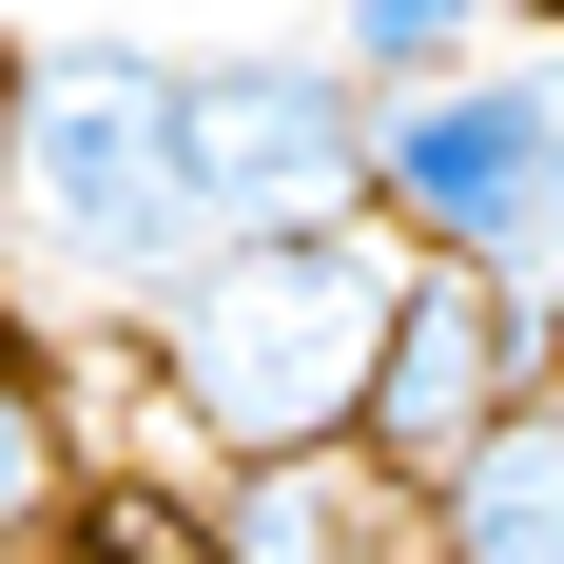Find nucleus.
Here are the masks:
<instances>
[{"mask_svg":"<svg viewBox=\"0 0 564 564\" xmlns=\"http://www.w3.org/2000/svg\"><path fill=\"white\" fill-rule=\"evenodd\" d=\"M195 545L215 564H429V487H390L370 448H273L195 487Z\"/></svg>","mask_w":564,"mask_h":564,"instance_id":"423d86ee","label":"nucleus"},{"mask_svg":"<svg viewBox=\"0 0 564 564\" xmlns=\"http://www.w3.org/2000/svg\"><path fill=\"white\" fill-rule=\"evenodd\" d=\"M40 564H215V545H195V507H175V487H98Z\"/></svg>","mask_w":564,"mask_h":564,"instance_id":"9d476101","label":"nucleus"},{"mask_svg":"<svg viewBox=\"0 0 564 564\" xmlns=\"http://www.w3.org/2000/svg\"><path fill=\"white\" fill-rule=\"evenodd\" d=\"M507 20L525 0H332V78L350 98H409V78H467Z\"/></svg>","mask_w":564,"mask_h":564,"instance_id":"1a4fd4ad","label":"nucleus"},{"mask_svg":"<svg viewBox=\"0 0 564 564\" xmlns=\"http://www.w3.org/2000/svg\"><path fill=\"white\" fill-rule=\"evenodd\" d=\"M78 507H98V448H78V370H58V350L0 312V564H40Z\"/></svg>","mask_w":564,"mask_h":564,"instance_id":"6e6552de","label":"nucleus"},{"mask_svg":"<svg viewBox=\"0 0 564 564\" xmlns=\"http://www.w3.org/2000/svg\"><path fill=\"white\" fill-rule=\"evenodd\" d=\"M175 156H195L215 253H234V234L370 215V98L332 78V40H195V58H175Z\"/></svg>","mask_w":564,"mask_h":564,"instance_id":"20e7f679","label":"nucleus"},{"mask_svg":"<svg viewBox=\"0 0 564 564\" xmlns=\"http://www.w3.org/2000/svg\"><path fill=\"white\" fill-rule=\"evenodd\" d=\"M545 40H564V0H545Z\"/></svg>","mask_w":564,"mask_h":564,"instance_id":"9b49d317","label":"nucleus"},{"mask_svg":"<svg viewBox=\"0 0 564 564\" xmlns=\"http://www.w3.org/2000/svg\"><path fill=\"white\" fill-rule=\"evenodd\" d=\"M390 292H409V234L390 215H332V234H234L156 292V370L175 448L195 467H273V448H350L370 409V350H390Z\"/></svg>","mask_w":564,"mask_h":564,"instance_id":"f03ea898","label":"nucleus"},{"mask_svg":"<svg viewBox=\"0 0 564 564\" xmlns=\"http://www.w3.org/2000/svg\"><path fill=\"white\" fill-rule=\"evenodd\" d=\"M564 370V312L525 273H487V253H409L390 292V350H370V409H350V448L390 467V487H429V467L487 429L507 390H545Z\"/></svg>","mask_w":564,"mask_h":564,"instance_id":"39448f33","label":"nucleus"},{"mask_svg":"<svg viewBox=\"0 0 564 564\" xmlns=\"http://www.w3.org/2000/svg\"><path fill=\"white\" fill-rule=\"evenodd\" d=\"M429 564H564V370L429 467Z\"/></svg>","mask_w":564,"mask_h":564,"instance_id":"0eeeda50","label":"nucleus"},{"mask_svg":"<svg viewBox=\"0 0 564 564\" xmlns=\"http://www.w3.org/2000/svg\"><path fill=\"white\" fill-rule=\"evenodd\" d=\"M215 253L195 156H175V58L78 20V40L0 58V312L40 350L156 332V292Z\"/></svg>","mask_w":564,"mask_h":564,"instance_id":"f257e3e1","label":"nucleus"},{"mask_svg":"<svg viewBox=\"0 0 564 564\" xmlns=\"http://www.w3.org/2000/svg\"><path fill=\"white\" fill-rule=\"evenodd\" d=\"M370 215H390L409 253L525 273V234L564 215V40H545V20H507L467 78L370 98Z\"/></svg>","mask_w":564,"mask_h":564,"instance_id":"7ed1b4c3","label":"nucleus"}]
</instances>
